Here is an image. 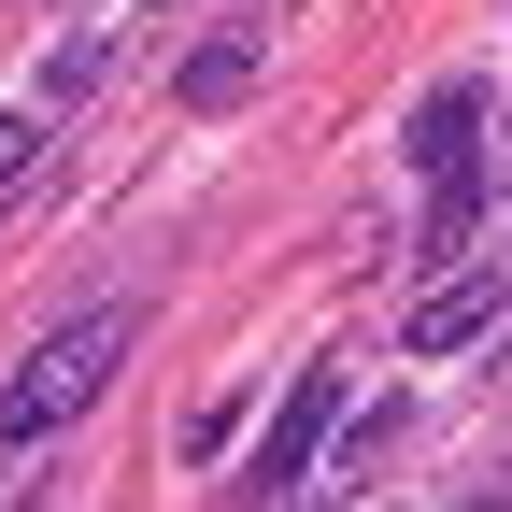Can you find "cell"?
Listing matches in <instances>:
<instances>
[{"label":"cell","mask_w":512,"mask_h":512,"mask_svg":"<svg viewBox=\"0 0 512 512\" xmlns=\"http://www.w3.org/2000/svg\"><path fill=\"white\" fill-rule=\"evenodd\" d=\"M128 342H143V313H128V299H100V313H72L57 342H29V370L0 384V456H29V441H57V427H72V413L100 399V384L128 370Z\"/></svg>","instance_id":"obj_1"},{"label":"cell","mask_w":512,"mask_h":512,"mask_svg":"<svg viewBox=\"0 0 512 512\" xmlns=\"http://www.w3.org/2000/svg\"><path fill=\"white\" fill-rule=\"evenodd\" d=\"M328 427H342V356H313V370L285 384V413H271V441H256V470H242V484H256V498H285L313 456H328Z\"/></svg>","instance_id":"obj_2"},{"label":"cell","mask_w":512,"mask_h":512,"mask_svg":"<svg viewBox=\"0 0 512 512\" xmlns=\"http://www.w3.org/2000/svg\"><path fill=\"white\" fill-rule=\"evenodd\" d=\"M399 157H413V185H456V171H484V86H427Z\"/></svg>","instance_id":"obj_3"},{"label":"cell","mask_w":512,"mask_h":512,"mask_svg":"<svg viewBox=\"0 0 512 512\" xmlns=\"http://www.w3.org/2000/svg\"><path fill=\"white\" fill-rule=\"evenodd\" d=\"M484 328H498V271H456V285H427V299H413V328H399V342H413V356H456V342H484Z\"/></svg>","instance_id":"obj_4"},{"label":"cell","mask_w":512,"mask_h":512,"mask_svg":"<svg viewBox=\"0 0 512 512\" xmlns=\"http://www.w3.org/2000/svg\"><path fill=\"white\" fill-rule=\"evenodd\" d=\"M256 86V29H228V43H200V57H185V100H200V114H228Z\"/></svg>","instance_id":"obj_5"},{"label":"cell","mask_w":512,"mask_h":512,"mask_svg":"<svg viewBox=\"0 0 512 512\" xmlns=\"http://www.w3.org/2000/svg\"><path fill=\"white\" fill-rule=\"evenodd\" d=\"M470 214H484V171H456V185H427V256H456V242H470Z\"/></svg>","instance_id":"obj_6"},{"label":"cell","mask_w":512,"mask_h":512,"mask_svg":"<svg viewBox=\"0 0 512 512\" xmlns=\"http://www.w3.org/2000/svg\"><path fill=\"white\" fill-rule=\"evenodd\" d=\"M242 512H285V498H242Z\"/></svg>","instance_id":"obj_7"}]
</instances>
